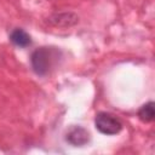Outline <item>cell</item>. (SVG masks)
Masks as SVG:
<instances>
[{"label":"cell","instance_id":"obj_1","mask_svg":"<svg viewBox=\"0 0 155 155\" xmlns=\"http://www.w3.org/2000/svg\"><path fill=\"white\" fill-rule=\"evenodd\" d=\"M61 51L54 47H40L36 48L30 57L33 70L38 75H46L58 62Z\"/></svg>","mask_w":155,"mask_h":155},{"label":"cell","instance_id":"obj_2","mask_svg":"<svg viewBox=\"0 0 155 155\" xmlns=\"http://www.w3.org/2000/svg\"><path fill=\"white\" fill-rule=\"evenodd\" d=\"M94 126L101 133L107 136L117 134L122 130V122L115 115L107 111H101L96 115Z\"/></svg>","mask_w":155,"mask_h":155},{"label":"cell","instance_id":"obj_3","mask_svg":"<svg viewBox=\"0 0 155 155\" xmlns=\"http://www.w3.org/2000/svg\"><path fill=\"white\" fill-rule=\"evenodd\" d=\"M67 142L75 147H82L90 140V133L80 126H74L67 132Z\"/></svg>","mask_w":155,"mask_h":155},{"label":"cell","instance_id":"obj_4","mask_svg":"<svg viewBox=\"0 0 155 155\" xmlns=\"http://www.w3.org/2000/svg\"><path fill=\"white\" fill-rule=\"evenodd\" d=\"M79 21L78 16L71 12H64V13H56L52 17H50L48 22L56 27H70L75 24Z\"/></svg>","mask_w":155,"mask_h":155},{"label":"cell","instance_id":"obj_5","mask_svg":"<svg viewBox=\"0 0 155 155\" xmlns=\"http://www.w3.org/2000/svg\"><path fill=\"white\" fill-rule=\"evenodd\" d=\"M10 40L13 45L18 46V47H27L31 44V39H30V35L24 31L23 29H13L10 34Z\"/></svg>","mask_w":155,"mask_h":155},{"label":"cell","instance_id":"obj_6","mask_svg":"<svg viewBox=\"0 0 155 155\" xmlns=\"http://www.w3.org/2000/svg\"><path fill=\"white\" fill-rule=\"evenodd\" d=\"M138 117L143 122H151L155 117V110H154V102H148L140 107L138 110Z\"/></svg>","mask_w":155,"mask_h":155}]
</instances>
